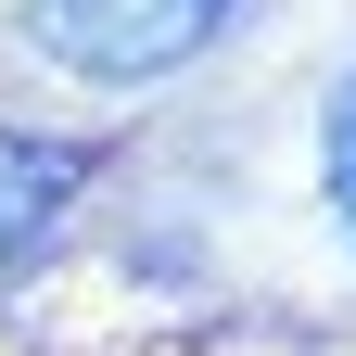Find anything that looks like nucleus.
<instances>
[{"label": "nucleus", "instance_id": "f257e3e1", "mask_svg": "<svg viewBox=\"0 0 356 356\" xmlns=\"http://www.w3.org/2000/svg\"><path fill=\"white\" fill-rule=\"evenodd\" d=\"M26 26H38L51 64L102 76V89H140V76L204 64L216 38L242 26V0H26Z\"/></svg>", "mask_w": 356, "mask_h": 356}, {"label": "nucleus", "instance_id": "7ed1b4c3", "mask_svg": "<svg viewBox=\"0 0 356 356\" xmlns=\"http://www.w3.org/2000/svg\"><path fill=\"white\" fill-rule=\"evenodd\" d=\"M318 165H331V216L356 229V76L331 89V140H318Z\"/></svg>", "mask_w": 356, "mask_h": 356}, {"label": "nucleus", "instance_id": "f03ea898", "mask_svg": "<svg viewBox=\"0 0 356 356\" xmlns=\"http://www.w3.org/2000/svg\"><path fill=\"white\" fill-rule=\"evenodd\" d=\"M76 178H89V153H38V140H13V153H0V267H13V254H38V242H51V216H64V191H76Z\"/></svg>", "mask_w": 356, "mask_h": 356}]
</instances>
